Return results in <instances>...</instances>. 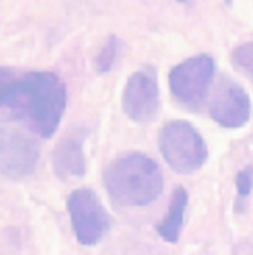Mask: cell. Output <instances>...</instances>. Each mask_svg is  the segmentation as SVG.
Masks as SVG:
<instances>
[{"instance_id": "obj_1", "label": "cell", "mask_w": 253, "mask_h": 255, "mask_svg": "<svg viewBox=\"0 0 253 255\" xmlns=\"http://www.w3.org/2000/svg\"><path fill=\"white\" fill-rule=\"evenodd\" d=\"M65 106V85L55 73L0 68V119L23 122L38 135L51 138Z\"/></svg>"}, {"instance_id": "obj_2", "label": "cell", "mask_w": 253, "mask_h": 255, "mask_svg": "<svg viewBox=\"0 0 253 255\" xmlns=\"http://www.w3.org/2000/svg\"><path fill=\"white\" fill-rule=\"evenodd\" d=\"M104 185L112 200L128 207H145L161 195L164 180L159 166L141 153L115 159L104 172Z\"/></svg>"}, {"instance_id": "obj_3", "label": "cell", "mask_w": 253, "mask_h": 255, "mask_svg": "<svg viewBox=\"0 0 253 255\" xmlns=\"http://www.w3.org/2000/svg\"><path fill=\"white\" fill-rule=\"evenodd\" d=\"M159 148L168 164L178 174L198 171L208 159V148L192 124L174 121L159 133Z\"/></svg>"}, {"instance_id": "obj_4", "label": "cell", "mask_w": 253, "mask_h": 255, "mask_svg": "<svg viewBox=\"0 0 253 255\" xmlns=\"http://www.w3.org/2000/svg\"><path fill=\"white\" fill-rule=\"evenodd\" d=\"M67 208L72 218L73 233L80 244L94 246L97 244L109 229V215L94 192L89 189L73 190Z\"/></svg>"}, {"instance_id": "obj_5", "label": "cell", "mask_w": 253, "mask_h": 255, "mask_svg": "<svg viewBox=\"0 0 253 255\" xmlns=\"http://www.w3.org/2000/svg\"><path fill=\"white\" fill-rule=\"evenodd\" d=\"M214 60L209 55H198L182 62L170 72L172 95L183 104H200L213 82Z\"/></svg>"}, {"instance_id": "obj_6", "label": "cell", "mask_w": 253, "mask_h": 255, "mask_svg": "<svg viewBox=\"0 0 253 255\" xmlns=\"http://www.w3.org/2000/svg\"><path fill=\"white\" fill-rule=\"evenodd\" d=\"M39 146L31 136L16 130L0 132V174L8 179H24L36 169Z\"/></svg>"}, {"instance_id": "obj_7", "label": "cell", "mask_w": 253, "mask_h": 255, "mask_svg": "<svg viewBox=\"0 0 253 255\" xmlns=\"http://www.w3.org/2000/svg\"><path fill=\"white\" fill-rule=\"evenodd\" d=\"M250 98L240 85L224 78L216 90L209 114L213 121L226 128H239L250 119Z\"/></svg>"}, {"instance_id": "obj_8", "label": "cell", "mask_w": 253, "mask_h": 255, "mask_svg": "<svg viewBox=\"0 0 253 255\" xmlns=\"http://www.w3.org/2000/svg\"><path fill=\"white\" fill-rule=\"evenodd\" d=\"M123 109L135 122H150L159 109L158 82L150 72H137L123 90Z\"/></svg>"}, {"instance_id": "obj_9", "label": "cell", "mask_w": 253, "mask_h": 255, "mask_svg": "<svg viewBox=\"0 0 253 255\" xmlns=\"http://www.w3.org/2000/svg\"><path fill=\"white\" fill-rule=\"evenodd\" d=\"M55 174L62 179L82 177L86 171V159L83 153V143L77 136H67L62 140L52 154Z\"/></svg>"}, {"instance_id": "obj_10", "label": "cell", "mask_w": 253, "mask_h": 255, "mask_svg": "<svg viewBox=\"0 0 253 255\" xmlns=\"http://www.w3.org/2000/svg\"><path fill=\"white\" fill-rule=\"evenodd\" d=\"M187 202H188L187 190L183 187H177L174 190V194H172L168 215H166L164 220L156 226V231L159 233V236H161L164 241L170 242V244H175L178 241V236H180Z\"/></svg>"}, {"instance_id": "obj_11", "label": "cell", "mask_w": 253, "mask_h": 255, "mask_svg": "<svg viewBox=\"0 0 253 255\" xmlns=\"http://www.w3.org/2000/svg\"><path fill=\"white\" fill-rule=\"evenodd\" d=\"M117 52H119V41H117L115 36H110L109 41L104 44V47L101 49V52L97 54V57L94 60V67L97 73H107L112 68L117 59Z\"/></svg>"}, {"instance_id": "obj_12", "label": "cell", "mask_w": 253, "mask_h": 255, "mask_svg": "<svg viewBox=\"0 0 253 255\" xmlns=\"http://www.w3.org/2000/svg\"><path fill=\"white\" fill-rule=\"evenodd\" d=\"M234 65L242 70L245 75L253 78V41L240 44L232 54Z\"/></svg>"}, {"instance_id": "obj_13", "label": "cell", "mask_w": 253, "mask_h": 255, "mask_svg": "<svg viewBox=\"0 0 253 255\" xmlns=\"http://www.w3.org/2000/svg\"><path fill=\"white\" fill-rule=\"evenodd\" d=\"M236 185L239 192V198H245L250 195L253 187V166H247L236 177Z\"/></svg>"}, {"instance_id": "obj_14", "label": "cell", "mask_w": 253, "mask_h": 255, "mask_svg": "<svg viewBox=\"0 0 253 255\" xmlns=\"http://www.w3.org/2000/svg\"><path fill=\"white\" fill-rule=\"evenodd\" d=\"M231 255H253V242H240L234 247Z\"/></svg>"}, {"instance_id": "obj_15", "label": "cell", "mask_w": 253, "mask_h": 255, "mask_svg": "<svg viewBox=\"0 0 253 255\" xmlns=\"http://www.w3.org/2000/svg\"><path fill=\"white\" fill-rule=\"evenodd\" d=\"M178 2H188V0H178Z\"/></svg>"}]
</instances>
